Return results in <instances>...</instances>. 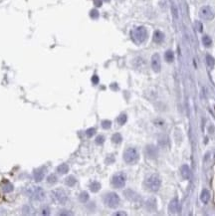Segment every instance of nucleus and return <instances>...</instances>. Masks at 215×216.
Masks as SVG:
<instances>
[{"label": "nucleus", "instance_id": "obj_1", "mask_svg": "<svg viewBox=\"0 0 215 216\" xmlns=\"http://www.w3.org/2000/svg\"><path fill=\"white\" fill-rule=\"evenodd\" d=\"M25 193L34 201H42L46 196L45 190L40 186H29L25 189Z\"/></svg>", "mask_w": 215, "mask_h": 216}, {"label": "nucleus", "instance_id": "obj_37", "mask_svg": "<svg viewBox=\"0 0 215 216\" xmlns=\"http://www.w3.org/2000/svg\"><path fill=\"white\" fill-rule=\"evenodd\" d=\"M116 215H126V213H121V212H119V213H116Z\"/></svg>", "mask_w": 215, "mask_h": 216}, {"label": "nucleus", "instance_id": "obj_2", "mask_svg": "<svg viewBox=\"0 0 215 216\" xmlns=\"http://www.w3.org/2000/svg\"><path fill=\"white\" fill-rule=\"evenodd\" d=\"M130 36H132V39L135 44H142L147 39V30L144 26H138V27L133 29Z\"/></svg>", "mask_w": 215, "mask_h": 216}, {"label": "nucleus", "instance_id": "obj_7", "mask_svg": "<svg viewBox=\"0 0 215 216\" xmlns=\"http://www.w3.org/2000/svg\"><path fill=\"white\" fill-rule=\"evenodd\" d=\"M127 175L124 172H118L112 177V184L115 188H123L126 185Z\"/></svg>", "mask_w": 215, "mask_h": 216}, {"label": "nucleus", "instance_id": "obj_17", "mask_svg": "<svg viewBox=\"0 0 215 216\" xmlns=\"http://www.w3.org/2000/svg\"><path fill=\"white\" fill-rule=\"evenodd\" d=\"M57 171L60 174H66L69 171V165L67 163H62V164H60L57 167Z\"/></svg>", "mask_w": 215, "mask_h": 216}, {"label": "nucleus", "instance_id": "obj_29", "mask_svg": "<svg viewBox=\"0 0 215 216\" xmlns=\"http://www.w3.org/2000/svg\"><path fill=\"white\" fill-rule=\"evenodd\" d=\"M95 133H96V128H90L86 130V136H88V138H92Z\"/></svg>", "mask_w": 215, "mask_h": 216}, {"label": "nucleus", "instance_id": "obj_36", "mask_svg": "<svg viewBox=\"0 0 215 216\" xmlns=\"http://www.w3.org/2000/svg\"><path fill=\"white\" fill-rule=\"evenodd\" d=\"M61 211H62V212L59 213L60 215H72L71 212H67L68 210H61Z\"/></svg>", "mask_w": 215, "mask_h": 216}, {"label": "nucleus", "instance_id": "obj_3", "mask_svg": "<svg viewBox=\"0 0 215 216\" xmlns=\"http://www.w3.org/2000/svg\"><path fill=\"white\" fill-rule=\"evenodd\" d=\"M144 184H146V187L149 189V191L156 192L159 189V187H161V181L158 174H152V175H149L146 179Z\"/></svg>", "mask_w": 215, "mask_h": 216}, {"label": "nucleus", "instance_id": "obj_34", "mask_svg": "<svg viewBox=\"0 0 215 216\" xmlns=\"http://www.w3.org/2000/svg\"><path fill=\"white\" fill-rule=\"evenodd\" d=\"M92 82H93V84H94V85H97V84L99 83V77H98L97 75H94V76H93Z\"/></svg>", "mask_w": 215, "mask_h": 216}, {"label": "nucleus", "instance_id": "obj_5", "mask_svg": "<svg viewBox=\"0 0 215 216\" xmlns=\"http://www.w3.org/2000/svg\"><path fill=\"white\" fill-rule=\"evenodd\" d=\"M51 196L55 202H57L58 204H65L68 200V195H67L66 191L64 189H54L51 192Z\"/></svg>", "mask_w": 215, "mask_h": 216}, {"label": "nucleus", "instance_id": "obj_10", "mask_svg": "<svg viewBox=\"0 0 215 216\" xmlns=\"http://www.w3.org/2000/svg\"><path fill=\"white\" fill-rule=\"evenodd\" d=\"M33 177H34V179H35V181H36V182L42 181V180L44 179V177H45V169L44 168L36 169V170L34 171V173H33Z\"/></svg>", "mask_w": 215, "mask_h": 216}, {"label": "nucleus", "instance_id": "obj_18", "mask_svg": "<svg viewBox=\"0 0 215 216\" xmlns=\"http://www.w3.org/2000/svg\"><path fill=\"white\" fill-rule=\"evenodd\" d=\"M164 59L166 62L168 63H171V62H173V60H174V54H173V52L171 51V50H168L165 52V54H164Z\"/></svg>", "mask_w": 215, "mask_h": 216}, {"label": "nucleus", "instance_id": "obj_30", "mask_svg": "<svg viewBox=\"0 0 215 216\" xmlns=\"http://www.w3.org/2000/svg\"><path fill=\"white\" fill-rule=\"evenodd\" d=\"M95 142L99 145H102L105 142V136H98L95 139Z\"/></svg>", "mask_w": 215, "mask_h": 216}, {"label": "nucleus", "instance_id": "obj_32", "mask_svg": "<svg viewBox=\"0 0 215 216\" xmlns=\"http://www.w3.org/2000/svg\"><path fill=\"white\" fill-rule=\"evenodd\" d=\"M41 214L42 215H49L50 214V208H49V206L43 207V208L41 209Z\"/></svg>", "mask_w": 215, "mask_h": 216}, {"label": "nucleus", "instance_id": "obj_4", "mask_svg": "<svg viewBox=\"0 0 215 216\" xmlns=\"http://www.w3.org/2000/svg\"><path fill=\"white\" fill-rule=\"evenodd\" d=\"M139 158L138 151L135 147H129L124 153V160L129 164H135Z\"/></svg>", "mask_w": 215, "mask_h": 216}, {"label": "nucleus", "instance_id": "obj_25", "mask_svg": "<svg viewBox=\"0 0 215 216\" xmlns=\"http://www.w3.org/2000/svg\"><path fill=\"white\" fill-rule=\"evenodd\" d=\"M4 192H6V193H9V192H12L13 189H14V186L13 184H11L10 182H6L5 184L3 185V187H2Z\"/></svg>", "mask_w": 215, "mask_h": 216}, {"label": "nucleus", "instance_id": "obj_19", "mask_svg": "<svg viewBox=\"0 0 215 216\" xmlns=\"http://www.w3.org/2000/svg\"><path fill=\"white\" fill-rule=\"evenodd\" d=\"M101 189V183L98 181H93L90 184V190L92 192H98Z\"/></svg>", "mask_w": 215, "mask_h": 216}, {"label": "nucleus", "instance_id": "obj_31", "mask_svg": "<svg viewBox=\"0 0 215 216\" xmlns=\"http://www.w3.org/2000/svg\"><path fill=\"white\" fill-rule=\"evenodd\" d=\"M99 15H100V14H99V11L97 9H93V10H91V12H90V16H91L93 19L99 18Z\"/></svg>", "mask_w": 215, "mask_h": 216}, {"label": "nucleus", "instance_id": "obj_27", "mask_svg": "<svg viewBox=\"0 0 215 216\" xmlns=\"http://www.w3.org/2000/svg\"><path fill=\"white\" fill-rule=\"evenodd\" d=\"M111 127H112V122L109 121V119H105V121L102 122V128H105V130H109Z\"/></svg>", "mask_w": 215, "mask_h": 216}, {"label": "nucleus", "instance_id": "obj_26", "mask_svg": "<svg viewBox=\"0 0 215 216\" xmlns=\"http://www.w3.org/2000/svg\"><path fill=\"white\" fill-rule=\"evenodd\" d=\"M57 181H58V178L54 173L48 175V177H47V182L48 183H50V184H54V183H56Z\"/></svg>", "mask_w": 215, "mask_h": 216}, {"label": "nucleus", "instance_id": "obj_33", "mask_svg": "<svg viewBox=\"0 0 215 216\" xmlns=\"http://www.w3.org/2000/svg\"><path fill=\"white\" fill-rule=\"evenodd\" d=\"M195 24H196L197 31H198V32H202L203 29H202V24H201V23H200L199 21H196V22H195Z\"/></svg>", "mask_w": 215, "mask_h": 216}, {"label": "nucleus", "instance_id": "obj_24", "mask_svg": "<svg viewBox=\"0 0 215 216\" xmlns=\"http://www.w3.org/2000/svg\"><path fill=\"white\" fill-rule=\"evenodd\" d=\"M127 121V116L126 114H121V115L119 116V118L117 119L118 124L121 125H123L126 124Z\"/></svg>", "mask_w": 215, "mask_h": 216}, {"label": "nucleus", "instance_id": "obj_12", "mask_svg": "<svg viewBox=\"0 0 215 216\" xmlns=\"http://www.w3.org/2000/svg\"><path fill=\"white\" fill-rule=\"evenodd\" d=\"M180 172H181V176L183 177L184 179H189L190 176H191V171H190V168L189 166L187 164H184L181 166L180 168Z\"/></svg>", "mask_w": 215, "mask_h": 216}, {"label": "nucleus", "instance_id": "obj_15", "mask_svg": "<svg viewBox=\"0 0 215 216\" xmlns=\"http://www.w3.org/2000/svg\"><path fill=\"white\" fill-rule=\"evenodd\" d=\"M209 199H210V193H209V191L207 189H203L201 194H200V200H201L204 204H206V203H208Z\"/></svg>", "mask_w": 215, "mask_h": 216}, {"label": "nucleus", "instance_id": "obj_21", "mask_svg": "<svg viewBox=\"0 0 215 216\" xmlns=\"http://www.w3.org/2000/svg\"><path fill=\"white\" fill-rule=\"evenodd\" d=\"M206 64H207V66L209 68H213L214 65H215V60L214 58L211 56V55H206Z\"/></svg>", "mask_w": 215, "mask_h": 216}, {"label": "nucleus", "instance_id": "obj_22", "mask_svg": "<svg viewBox=\"0 0 215 216\" xmlns=\"http://www.w3.org/2000/svg\"><path fill=\"white\" fill-rule=\"evenodd\" d=\"M121 141H123V138H121V136L120 135V133H114L112 136V142H114V144H121Z\"/></svg>", "mask_w": 215, "mask_h": 216}, {"label": "nucleus", "instance_id": "obj_14", "mask_svg": "<svg viewBox=\"0 0 215 216\" xmlns=\"http://www.w3.org/2000/svg\"><path fill=\"white\" fill-rule=\"evenodd\" d=\"M164 40V34L162 33L161 31L156 30L155 33H153V41L158 44H161V43L163 42Z\"/></svg>", "mask_w": 215, "mask_h": 216}, {"label": "nucleus", "instance_id": "obj_16", "mask_svg": "<svg viewBox=\"0 0 215 216\" xmlns=\"http://www.w3.org/2000/svg\"><path fill=\"white\" fill-rule=\"evenodd\" d=\"M76 183H77V179H76V177H75L74 175H69V176L66 177L65 184L67 186H70V187H72V186H74L75 184H76Z\"/></svg>", "mask_w": 215, "mask_h": 216}, {"label": "nucleus", "instance_id": "obj_11", "mask_svg": "<svg viewBox=\"0 0 215 216\" xmlns=\"http://www.w3.org/2000/svg\"><path fill=\"white\" fill-rule=\"evenodd\" d=\"M168 210L171 213H176L178 212L179 210V203H178V199L177 198H174L170 201L169 205H168Z\"/></svg>", "mask_w": 215, "mask_h": 216}, {"label": "nucleus", "instance_id": "obj_13", "mask_svg": "<svg viewBox=\"0 0 215 216\" xmlns=\"http://www.w3.org/2000/svg\"><path fill=\"white\" fill-rule=\"evenodd\" d=\"M146 153L147 156L150 157V158H155L156 156H158V150H156V148L153 145H147L146 148Z\"/></svg>", "mask_w": 215, "mask_h": 216}, {"label": "nucleus", "instance_id": "obj_20", "mask_svg": "<svg viewBox=\"0 0 215 216\" xmlns=\"http://www.w3.org/2000/svg\"><path fill=\"white\" fill-rule=\"evenodd\" d=\"M202 44L207 48L210 47L212 45V39L208 36V35H204V36L202 37Z\"/></svg>", "mask_w": 215, "mask_h": 216}, {"label": "nucleus", "instance_id": "obj_8", "mask_svg": "<svg viewBox=\"0 0 215 216\" xmlns=\"http://www.w3.org/2000/svg\"><path fill=\"white\" fill-rule=\"evenodd\" d=\"M215 13L210 6H202L199 10V17L203 20L209 21L214 18Z\"/></svg>", "mask_w": 215, "mask_h": 216}, {"label": "nucleus", "instance_id": "obj_6", "mask_svg": "<svg viewBox=\"0 0 215 216\" xmlns=\"http://www.w3.org/2000/svg\"><path fill=\"white\" fill-rule=\"evenodd\" d=\"M104 201L108 207H110V208H116L120 204V196L117 193H115V192H110V193H107L105 195Z\"/></svg>", "mask_w": 215, "mask_h": 216}, {"label": "nucleus", "instance_id": "obj_23", "mask_svg": "<svg viewBox=\"0 0 215 216\" xmlns=\"http://www.w3.org/2000/svg\"><path fill=\"white\" fill-rule=\"evenodd\" d=\"M79 200L82 203H86L87 201L89 200V193L88 192H86V191L81 192L80 195H79Z\"/></svg>", "mask_w": 215, "mask_h": 216}, {"label": "nucleus", "instance_id": "obj_28", "mask_svg": "<svg viewBox=\"0 0 215 216\" xmlns=\"http://www.w3.org/2000/svg\"><path fill=\"white\" fill-rule=\"evenodd\" d=\"M22 211L24 214H32V211H33V208L30 206V205H25L24 207H23V209H22Z\"/></svg>", "mask_w": 215, "mask_h": 216}, {"label": "nucleus", "instance_id": "obj_9", "mask_svg": "<svg viewBox=\"0 0 215 216\" xmlns=\"http://www.w3.org/2000/svg\"><path fill=\"white\" fill-rule=\"evenodd\" d=\"M150 64H152V69L155 73L161 72V57H159V55L158 53H155V54L152 55Z\"/></svg>", "mask_w": 215, "mask_h": 216}, {"label": "nucleus", "instance_id": "obj_35", "mask_svg": "<svg viewBox=\"0 0 215 216\" xmlns=\"http://www.w3.org/2000/svg\"><path fill=\"white\" fill-rule=\"evenodd\" d=\"M94 4L97 7H101L102 4H103V1H102V0H94Z\"/></svg>", "mask_w": 215, "mask_h": 216}, {"label": "nucleus", "instance_id": "obj_38", "mask_svg": "<svg viewBox=\"0 0 215 216\" xmlns=\"http://www.w3.org/2000/svg\"><path fill=\"white\" fill-rule=\"evenodd\" d=\"M104 1H106V2H110L111 0H104Z\"/></svg>", "mask_w": 215, "mask_h": 216}]
</instances>
